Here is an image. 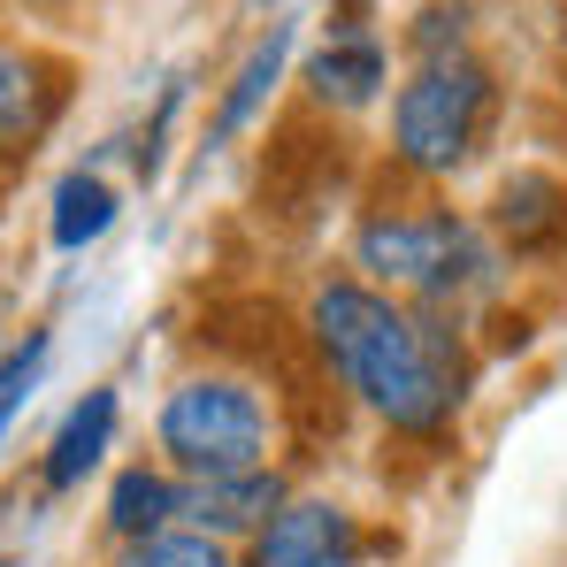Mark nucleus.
Returning <instances> with one entry per match:
<instances>
[{
    "label": "nucleus",
    "instance_id": "obj_12",
    "mask_svg": "<svg viewBox=\"0 0 567 567\" xmlns=\"http://www.w3.org/2000/svg\"><path fill=\"white\" fill-rule=\"evenodd\" d=\"M177 498H185V483L162 468V461H131V468L107 483V537L115 545H138V537L177 529Z\"/></svg>",
    "mask_w": 567,
    "mask_h": 567
},
{
    "label": "nucleus",
    "instance_id": "obj_1",
    "mask_svg": "<svg viewBox=\"0 0 567 567\" xmlns=\"http://www.w3.org/2000/svg\"><path fill=\"white\" fill-rule=\"evenodd\" d=\"M315 353L391 437H445L475 391V353L461 315L406 307L361 277H330L307 299Z\"/></svg>",
    "mask_w": 567,
    "mask_h": 567
},
{
    "label": "nucleus",
    "instance_id": "obj_6",
    "mask_svg": "<svg viewBox=\"0 0 567 567\" xmlns=\"http://www.w3.org/2000/svg\"><path fill=\"white\" fill-rule=\"evenodd\" d=\"M491 246L514 261H560L567 254V177L514 169L491 192Z\"/></svg>",
    "mask_w": 567,
    "mask_h": 567
},
{
    "label": "nucleus",
    "instance_id": "obj_18",
    "mask_svg": "<svg viewBox=\"0 0 567 567\" xmlns=\"http://www.w3.org/2000/svg\"><path fill=\"white\" fill-rule=\"evenodd\" d=\"M254 8H284V0H254Z\"/></svg>",
    "mask_w": 567,
    "mask_h": 567
},
{
    "label": "nucleus",
    "instance_id": "obj_15",
    "mask_svg": "<svg viewBox=\"0 0 567 567\" xmlns=\"http://www.w3.org/2000/svg\"><path fill=\"white\" fill-rule=\"evenodd\" d=\"M115 567H238V553L177 522V529H162V537H138V545H123V553H115Z\"/></svg>",
    "mask_w": 567,
    "mask_h": 567
},
{
    "label": "nucleus",
    "instance_id": "obj_10",
    "mask_svg": "<svg viewBox=\"0 0 567 567\" xmlns=\"http://www.w3.org/2000/svg\"><path fill=\"white\" fill-rule=\"evenodd\" d=\"M62 62H47L39 47L23 39H0V154H31L39 131L54 123L62 107Z\"/></svg>",
    "mask_w": 567,
    "mask_h": 567
},
{
    "label": "nucleus",
    "instance_id": "obj_2",
    "mask_svg": "<svg viewBox=\"0 0 567 567\" xmlns=\"http://www.w3.org/2000/svg\"><path fill=\"white\" fill-rule=\"evenodd\" d=\"M353 269L361 284H377L406 307L430 315H468L483 299H498L506 284V254L491 246V230L422 199V207H377L353 230Z\"/></svg>",
    "mask_w": 567,
    "mask_h": 567
},
{
    "label": "nucleus",
    "instance_id": "obj_17",
    "mask_svg": "<svg viewBox=\"0 0 567 567\" xmlns=\"http://www.w3.org/2000/svg\"><path fill=\"white\" fill-rule=\"evenodd\" d=\"M177 115H185V78H169V93L154 107V123H146V138H138V177H162V154H169V131H177Z\"/></svg>",
    "mask_w": 567,
    "mask_h": 567
},
{
    "label": "nucleus",
    "instance_id": "obj_8",
    "mask_svg": "<svg viewBox=\"0 0 567 567\" xmlns=\"http://www.w3.org/2000/svg\"><path fill=\"white\" fill-rule=\"evenodd\" d=\"M291 23H269L246 54H238V70H230V85H223V100H215V115H207V131H199V162L207 154H223V146H238L254 123H261V107L277 100V85H284V70H291Z\"/></svg>",
    "mask_w": 567,
    "mask_h": 567
},
{
    "label": "nucleus",
    "instance_id": "obj_4",
    "mask_svg": "<svg viewBox=\"0 0 567 567\" xmlns=\"http://www.w3.org/2000/svg\"><path fill=\"white\" fill-rule=\"evenodd\" d=\"M498 123V78L483 54H437V62H414L391 93V154L399 169L414 177H453L483 154Z\"/></svg>",
    "mask_w": 567,
    "mask_h": 567
},
{
    "label": "nucleus",
    "instance_id": "obj_9",
    "mask_svg": "<svg viewBox=\"0 0 567 567\" xmlns=\"http://www.w3.org/2000/svg\"><path fill=\"white\" fill-rule=\"evenodd\" d=\"M115 430H123V399H115V383H93V391L54 422V437H47V453H39V483H47V491H85V475H100L107 453H115Z\"/></svg>",
    "mask_w": 567,
    "mask_h": 567
},
{
    "label": "nucleus",
    "instance_id": "obj_5",
    "mask_svg": "<svg viewBox=\"0 0 567 567\" xmlns=\"http://www.w3.org/2000/svg\"><path fill=\"white\" fill-rule=\"evenodd\" d=\"M369 553H377V537L361 529L353 506H338V498H299V491H291L277 514H269V529L238 545V567H361Z\"/></svg>",
    "mask_w": 567,
    "mask_h": 567
},
{
    "label": "nucleus",
    "instance_id": "obj_3",
    "mask_svg": "<svg viewBox=\"0 0 567 567\" xmlns=\"http://www.w3.org/2000/svg\"><path fill=\"white\" fill-rule=\"evenodd\" d=\"M154 445H162V468L177 475V483L277 468V406H269V391L254 377L199 369V377H185L162 399Z\"/></svg>",
    "mask_w": 567,
    "mask_h": 567
},
{
    "label": "nucleus",
    "instance_id": "obj_16",
    "mask_svg": "<svg viewBox=\"0 0 567 567\" xmlns=\"http://www.w3.org/2000/svg\"><path fill=\"white\" fill-rule=\"evenodd\" d=\"M406 54L437 62V54H468V0H422L406 23Z\"/></svg>",
    "mask_w": 567,
    "mask_h": 567
},
{
    "label": "nucleus",
    "instance_id": "obj_14",
    "mask_svg": "<svg viewBox=\"0 0 567 567\" xmlns=\"http://www.w3.org/2000/svg\"><path fill=\"white\" fill-rule=\"evenodd\" d=\"M47 361H54V338H47V330H23V338L0 353V445H8V430L23 422L31 391L47 383Z\"/></svg>",
    "mask_w": 567,
    "mask_h": 567
},
{
    "label": "nucleus",
    "instance_id": "obj_13",
    "mask_svg": "<svg viewBox=\"0 0 567 567\" xmlns=\"http://www.w3.org/2000/svg\"><path fill=\"white\" fill-rule=\"evenodd\" d=\"M115 185L100 177V169H70L62 185H54V215H47V238L62 246V254H85V246H100L107 230H115Z\"/></svg>",
    "mask_w": 567,
    "mask_h": 567
},
{
    "label": "nucleus",
    "instance_id": "obj_11",
    "mask_svg": "<svg viewBox=\"0 0 567 567\" xmlns=\"http://www.w3.org/2000/svg\"><path fill=\"white\" fill-rule=\"evenodd\" d=\"M315 107H338V115H361V107H377L383 85H391V47H383L377 31H361V39H322L315 54H307V78H299Z\"/></svg>",
    "mask_w": 567,
    "mask_h": 567
},
{
    "label": "nucleus",
    "instance_id": "obj_7",
    "mask_svg": "<svg viewBox=\"0 0 567 567\" xmlns=\"http://www.w3.org/2000/svg\"><path fill=\"white\" fill-rule=\"evenodd\" d=\"M284 498H291V483H284V468L207 475V483H185V498H177V522L238 553L246 537H261V529H269V514H277Z\"/></svg>",
    "mask_w": 567,
    "mask_h": 567
}]
</instances>
